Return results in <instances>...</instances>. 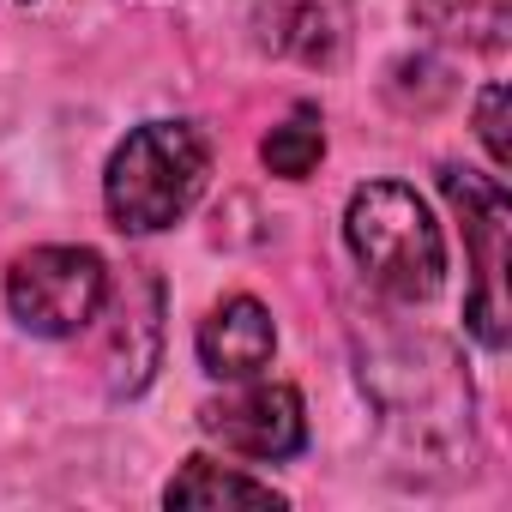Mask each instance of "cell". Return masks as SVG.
I'll list each match as a JSON object with an SVG mask.
<instances>
[{
	"label": "cell",
	"mask_w": 512,
	"mask_h": 512,
	"mask_svg": "<svg viewBox=\"0 0 512 512\" xmlns=\"http://www.w3.org/2000/svg\"><path fill=\"white\" fill-rule=\"evenodd\" d=\"M109 302V266L91 247H31L7 272V314L31 338H79Z\"/></svg>",
	"instance_id": "4"
},
{
	"label": "cell",
	"mask_w": 512,
	"mask_h": 512,
	"mask_svg": "<svg viewBox=\"0 0 512 512\" xmlns=\"http://www.w3.org/2000/svg\"><path fill=\"white\" fill-rule=\"evenodd\" d=\"M320 157H326V121H320L314 103L290 109V121H278L266 133V145H260V163L272 175H284V181H308L320 169Z\"/></svg>",
	"instance_id": "9"
},
{
	"label": "cell",
	"mask_w": 512,
	"mask_h": 512,
	"mask_svg": "<svg viewBox=\"0 0 512 512\" xmlns=\"http://www.w3.org/2000/svg\"><path fill=\"white\" fill-rule=\"evenodd\" d=\"M193 350H199V368L211 380H253V374H266L272 356H278V326H272L266 302L229 296V302H217L199 320Z\"/></svg>",
	"instance_id": "6"
},
{
	"label": "cell",
	"mask_w": 512,
	"mask_h": 512,
	"mask_svg": "<svg viewBox=\"0 0 512 512\" xmlns=\"http://www.w3.org/2000/svg\"><path fill=\"white\" fill-rule=\"evenodd\" d=\"M211 181V145L193 121H145L133 127L103 169V211L121 235L175 229Z\"/></svg>",
	"instance_id": "1"
},
{
	"label": "cell",
	"mask_w": 512,
	"mask_h": 512,
	"mask_svg": "<svg viewBox=\"0 0 512 512\" xmlns=\"http://www.w3.org/2000/svg\"><path fill=\"white\" fill-rule=\"evenodd\" d=\"M163 506H284V494L272 482H260V476L223 470L217 458H187L169 476Z\"/></svg>",
	"instance_id": "8"
},
{
	"label": "cell",
	"mask_w": 512,
	"mask_h": 512,
	"mask_svg": "<svg viewBox=\"0 0 512 512\" xmlns=\"http://www.w3.org/2000/svg\"><path fill=\"white\" fill-rule=\"evenodd\" d=\"M344 247L392 302H428L446 284V235L428 199L404 181H368L344 205Z\"/></svg>",
	"instance_id": "2"
},
{
	"label": "cell",
	"mask_w": 512,
	"mask_h": 512,
	"mask_svg": "<svg viewBox=\"0 0 512 512\" xmlns=\"http://www.w3.org/2000/svg\"><path fill=\"white\" fill-rule=\"evenodd\" d=\"M476 139H482V151H488L494 169L512 163V151H506V85H500V79L476 97Z\"/></svg>",
	"instance_id": "10"
},
{
	"label": "cell",
	"mask_w": 512,
	"mask_h": 512,
	"mask_svg": "<svg viewBox=\"0 0 512 512\" xmlns=\"http://www.w3.org/2000/svg\"><path fill=\"white\" fill-rule=\"evenodd\" d=\"M229 386L235 392L199 404V428L217 446H229L241 458H260V464L296 458L308 446V404H302L296 386L260 380V374H253V380H229Z\"/></svg>",
	"instance_id": "5"
},
{
	"label": "cell",
	"mask_w": 512,
	"mask_h": 512,
	"mask_svg": "<svg viewBox=\"0 0 512 512\" xmlns=\"http://www.w3.org/2000/svg\"><path fill=\"white\" fill-rule=\"evenodd\" d=\"M350 37V0H260V43L290 61H332Z\"/></svg>",
	"instance_id": "7"
},
{
	"label": "cell",
	"mask_w": 512,
	"mask_h": 512,
	"mask_svg": "<svg viewBox=\"0 0 512 512\" xmlns=\"http://www.w3.org/2000/svg\"><path fill=\"white\" fill-rule=\"evenodd\" d=\"M440 193L452 199V211L464 223V247H470V266H476V284L464 296V326L476 332L482 350H506V253H512L506 187H500V175H476V169L446 163Z\"/></svg>",
	"instance_id": "3"
}]
</instances>
